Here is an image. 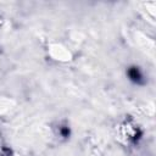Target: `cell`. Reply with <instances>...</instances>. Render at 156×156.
Masks as SVG:
<instances>
[{
    "label": "cell",
    "mask_w": 156,
    "mask_h": 156,
    "mask_svg": "<svg viewBox=\"0 0 156 156\" xmlns=\"http://www.w3.org/2000/svg\"><path fill=\"white\" fill-rule=\"evenodd\" d=\"M61 134H62V137H65V138L70 135V129H68V127L61 128Z\"/></svg>",
    "instance_id": "obj_2"
},
{
    "label": "cell",
    "mask_w": 156,
    "mask_h": 156,
    "mask_svg": "<svg viewBox=\"0 0 156 156\" xmlns=\"http://www.w3.org/2000/svg\"><path fill=\"white\" fill-rule=\"evenodd\" d=\"M128 76H129V78L133 81V82H140V79H141V75H140V72H139V70L137 68V67H130L129 70H128Z\"/></svg>",
    "instance_id": "obj_1"
}]
</instances>
